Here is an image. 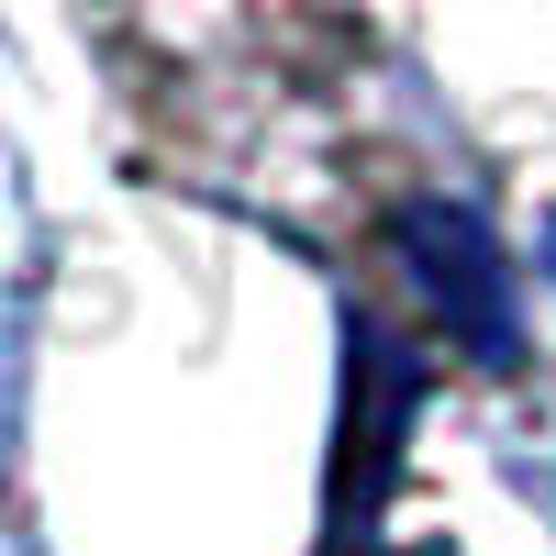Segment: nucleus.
<instances>
[{
  "instance_id": "nucleus-1",
  "label": "nucleus",
  "mask_w": 556,
  "mask_h": 556,
  "mask_svg": "<svg viewBox=\"0 0 556 556\" xmlns=\"http://www.w3.org/2000/svg\"><path fill=\"white\" fill-rule=\"evenodd\" d=\"M390 256L412 278V301H424L456 356H479V367H523L534 334H523V278L513 256H501V223L479 201H456V190H412L390 212Z\"/></svg>"
},
{
  "instance_id": "nucleus-2",
  "label": "nucleus",
  "mask_w": 556,
  "mask_h": 556,
  "mask_svg": "<svg viewBox=\"0 0 556 556\" xmlns=\"http://www.w3.org/2000/svg\"><path fill=\"white\" fill-rule=\"evenodd\" d=\"M345 356H356V379H345V479H334V534H356L367 513H379L390 456H401V434H412V412H424V379L390 356L379 323H345Z\"/></svg>"
},
{
  "instance_id": "nucleus-3",
  "label": "nucleus",
  "mask_w": 556,
  "mask_h": 556,
  "mask_svg": "<svg viewBox=\"0 0 556 556\" xmlns=\"http://www.w3.org/2000/svg\"><path fill=\"white\" fill-rule=\"evenodd\" d=\"M534 267H545V290H556V212H545V235H534Z\"/></svg>"
}]
</instances>
